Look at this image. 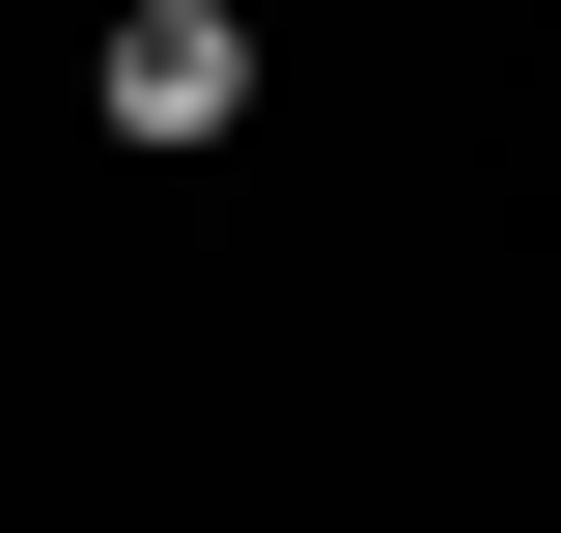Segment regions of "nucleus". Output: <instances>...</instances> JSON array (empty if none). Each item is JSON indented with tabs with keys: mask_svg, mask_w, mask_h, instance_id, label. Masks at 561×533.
Wrapping results in <instances>:
<instances>
[{
	"mask_svg": "<svg viewBox=\"0 0 561 533\" xmlns=\"http://www.w3.org/2000/svg\"><path fill=\"white\" fill-rule=\"evenodd\" d=\"M253 113V0H140L113 29V140H225Z\"/></svg>",
	"mask_w": 561,
	"mask_h": 533,
	"instance_id": "nucleus-1",
	"label": "nucleus"
}]
</instances>
